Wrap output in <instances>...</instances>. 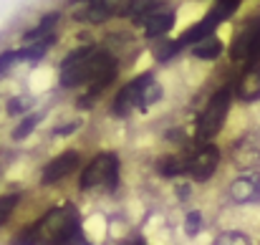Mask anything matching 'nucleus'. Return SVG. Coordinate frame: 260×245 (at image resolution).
Instances as JSON below:
<instances>
[{"label":"nucleus","instance_id":"1","mask_svg":"<svg viewBox=\"0 0 260 245\" xmlns=\"http://www.w3.org/2000/svg\"><path fill=\"white\" fill-rule=\"evenodd\" d=\"M116 71L119 69L111 51L99 48V46H84V48H76L71 56H66V61L61 64V86L76 88L86 83L88 88L93 83L114 76Z\"/></svg>","mask_w":260,"mask_h":245},{"label":"nucleus","instance_id":"2","mask_svg":"<svg viewBox=\"0 0 260 245\" xmlns=\"http://www.w3.org/2000/svg\"><path fill=\"white\" fill-rule=\"evenodd\" d=\"M36 245H76L81 243V220L76 207L63 205L48 210L36 225H30Z\"/></svg>","mask_w":260,"mask_h":245},{"label":"nucleus","instance_id":"3","mask_svg":"<svg viewBox=\"0 0 260 245\" xmlns=\"http://www.w3.org/2000/svg\"><path fill=\"white\" fill-rule=\"evenodd\" d=\"M159 99H162V86L154 81L152 74H142V76H137L134 81H129L119 94H116L114 114L126 116V114H132L134 109L147 111V109L154 106Z\"/></svg>","mask_w":260,"mask_h":245},{"label":"nucleus","instance_id":"4","mask_svg":"<svg viewBox=\"0 0 260 245\" xmlns=\"http://www.w3.org/2000/svg\"><path fill=\"white\" fill-rule=\"evenodd\" d=\"M233 86H222L212 94V99L207 101V106L202 109L200 119H197V139L202 144H210L212 137H217V132L222 129L225 119H228V111H230V104H233Z\"/></svg>","mask_w":260,"mask_h":245},{"label":"nucleus","instance_id":"5","mask_svg":"<svg viewBox=\"0 0 260 245\" xmlns=\"http://www.w3.org/2000/svg\"><path fill=\"white\" fill-rule=\"evenodd\" d=\"M119 182V160L114 152L96 155L81 172V190H114Z\"/></svg>","mask_w":260,"mask_h":245},{"label":"nucleus","instance_id":"6","mask_svg":"<svg viewBox=\"0 0 260 245\" xmlns=\"http://www.w3.org/2000/svg\"><path fill=\"white\" fill-rule=\"evenodd\" d=\"M230 58L243 61L245 66H260V15L250 18L238 33L230 46Z\"/></svg>","mask_w":260,"mask_h":245},{"label":"nucleus","instance_id":"7","mask_svg":"<svg viewBox=\"0 0 260 245\" xmlns=\"http://www.w3.org/2000/svg\"><path fill=\"white\" fill-rule=\"evenodd\" d=\"M220 164V149L215 144H200L187 155V174L194 182H205L215 174Z\"/></svg>","mask_w":260,"mask_h":245},{"label":"nucleus","instance_id":"8","mask_svg":"<svg viewBox=\"0 0 260 245\" xmlns=\"http://www.w3.org/2000/svg\"><path fill=\"white\" fill-rule=\"evenodd\" d=\"M233 162L240 169H258L260 167V132H248L233 147Z\"/></svg>","mask_w":260,"mask_h":245},{"label":"nucleus","instance_id":"9","mask_svg":"<svg viewBox=\"0 0 260 245\" xmlns=\"http://www.w3.org/2000/svg\"><path fill=\"white\" fill-rule=\"evenodd\" d=\"M174 20H177V13H174L172 8H165V5L159 3V5H157L154 10H149L139 23H142L147 38H159V36H167V33L172 30Z\"/></svg>","mask_w":260,"mask_h":245},{"label":"nucleus","instance_id":"10","mask_svg":"<svg viewBox=\"0 0 260 245\" xmlns=\"http://www.w3.org/2000/svg\"><path fill=\"white\" fill-rule=\"evenodd\" d=\"M79 162H81V157H79V152H74V149H69V152L53 157L51 162L43 167V172H41V182H43V185H53V182L69 177V174L79 167Z\"/></svg>","mask_w":260,"mask_h":245},{"label":"nucleus","instance_id":"11","mask_svg":"<svg viewBox=\"0 0 260 245\" xmlns=\"http://www.w3.org/2000/svg\"><path fill=\"white\" fill-rule=\"evenodd\" d=\"M119 13H126V3H104V0H96V3L81 5L74 18L76 20H86V23H104L111 15H119Z\"/></svg>","mask_w":260,"mask_h":245},{"label":"nucleus","instance_id":"12","mask_svg":"<svg viewBox=\"0 0 260 245\" xmlns=\"http://www.w3.org/2000/svg\"><path fill=\"white\" fill-rule=\"evenodd\" d=\"M230 197L233 202H255L260 200V174L255 172H248L243 177H238L233 185H230Z\"/></svg>","mask_w":260,"mask_h":245},{"label":"nucleus","instance_id":"13","mask_svg":"<svg viewBox=\"0 0 260 245\" xmlns=\"http://www.w3.org/2000/svg\"><path fill=\"white\" fill-rule=\"evenodd\" d=\"M235 96L240 101H258L260 99V66H245L240 79L235 81Z\"/></svg>","mask_w":260,"mask_h":245},{"label":"nucleus","instance_id":"14","mask_svg":"<svg viewBox=\"0 0 260 245\" xmlns=\"http://www.w3.org/2000/svg\"><path fill=\"white\" fill-rule=\"evenodd\" d=\"M157 172H159L162 177L187 174V155H165V157H159Z\"/></svg>","mask_w":260,"mask_h":245},{"label":"nucleus","instance_id":"15","mask_svg":"<svg viewBox=\"0 0 260 245\" xmlns=\"http://www.w3.org/2000/svg\"><path fill=\"white\" fill-rule=\"evenodd\" d=\"M192 53H194L197 58H202V61H215V58L222 53V43H220L215 36H210V38L194 43V46H192Z\"/></svg>","mask_w":260,"mask_h":245},{"label":"nucleus","instance_id":"16","mask_svg":"<svg viewBox=\"0 0 260 245\" xmlns=\"http://www.w3.org/2000/svg\"><path fill=\"white\" fill-rule=\"evenodd\" d=\"M238 8H240V3H238V0H220V3H215V5H212V10H210L207 15H212V18L217 20V25H220V23H225V20L238 10Z\"/></svg>","mask_w":260,"mask_h":245},{"label":"nucleus","instance_id":"17","mask_svg":"<svg viewBox=\"0 0 260 245\" xmlns=\"http://www.w3.org/2000/svg\"><path fill=\"white\" fill-rule=\"evenodd\" d=\"M18 195L15 192H10V195H0V228L8 223V218L13 215V210H15V205H18Z\"/></svg>","mask_w":260,"mask_h":245},{"label":"nucleus","instance_id":"18","mask_svg":"<svg viewBox=\"0 0 260 245\" xmlns=\"http://www.w3.org/2000/svg\"><path fill=\"white\" fill-rule=\"evenodd\" d=\"M41 121V114H28L18 127H15V132H13V139H25L33 129H36V124Z\"/></svg>","mask_w":260,"mask_h":245},{"label":"nucleus","instance_id":"19","mask_svg":"<svg viewBox=\"0 0 260 245\" xmlns=\"http://www.w3.org/2000/svg\"><path fill=\"white\" fill-rule=\"evenodd\" d=\"M18 61H25V53H23V51H5V53L0 56V76H3L5 71H10Z\"/></svg>","mask_w":260,"mask_h":245},{"label":"nucleus","instance_id":"20","mask_svg":"<svg viewBox=\"0 0 260 245\" xmlns=\"http://www.w3.org/2000/svg\"><path fill=\"white\" fill-rule=\"evenodd\" d=\"M200 225H202V215H200L197 210H192V212L187 215V220H184V233H187L189 238H194V235L200 233Z\"/></svg>","mask_w":260,"mask_h":245},{"label":"nucleus","instance_id":"21","mask_svg":"<svg viewBox=\"0 0 260 245\" xmlns=\"http://www.w3.org/2000/svg\"><path fill=\"white\" fill-rule=\"evenodd\" d=\"M215 245H250V240L243 235V233H222Z\"/></svg>","mask_w":260,"mask_h":245},{"label":"nucleus","instance_id":"22","mask_svg":"<svg viewBox=\"0 0 260 245\" xmlns=\"http://www.w3.org/2000/svg\"><path fill=\"white\" fill-rule=\"evenodd\" d=\"M30 106V101H25V99H13L10 104H8V111L10 114H20V111H25Z\"/></svg>","mask_w":260,"mask_h":245},{"label":"nucleus","instance_id":"23","mask_svg":"<svg viewBox=\"0 0 260 245\" xmlns=\"http://www.w3.org/2000/svg\"><path fill=\"white\" fill-rule=\"evenodd\" d=\"M13 245H36V240H33V233H30V228H25V230H23L20 235H15Z\"/></svg>","mask_w":260,"mask_h":245},{"label":"nucleus","instance_id":"24","mask_svg":"<svg viewBox=\"0 0 260 245\" xmlns=\"http://www.w3.org/2000/svg\"><path fill=\"white\" fill-rule=\"evenodd\" d=\"M177 195H179V200H187L189 197V185H179L177 187Z\"/></svg>","mask_w":260,"mask_h":245},{"label":"nucleus","instance_id":"25","mask_svg":"<svg viewBox=\"0 0 260 245\" xmlns=\"http://www.w3.org/2000/svg\"><path fill=\"white\" fill-rule=\"evenodd\" d=\"M129 245H147V243H142V240H132Z\"/></svg>","mask_w":260,"mask_h":245}]
</instances>
